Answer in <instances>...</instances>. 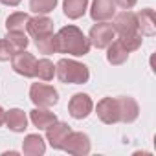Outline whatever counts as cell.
I'll list each match as a JSON object with an SVG mask.
<instances>
[{
  "instance_id": "1",
  "label": "cell",
  "mask_w": 156,
  "mask_h": 156,
  "mask_svg": "<svg viewBox=\"0 0 156 156\" xmlns=\"http://www.w3.org/2000/svg\"><path fill=\"white\" fill-rule=\"evenodd\" d=\"M90 50V41L75 26H64L55 33V51L70 55H87Z\"/></svg>"
},
{
  "instance_id": "2",
  "label": "cell",
  "mask_w": 156,
  "mask_h": 156,
  "mask_svg": "<svg viewBox=\"0 0 156 156\" xmlns=\"http://www.w3.org/2000/svg\"><path fill=\"white\" fill-rule=\"evenodd\" d=\"M55 73L61 83H70V85H85L90 77L88 66L73 59H61L55 64Z\"/></svg>"
},
{
  "instance_id": "3",
  "label": "cell",
  "mask_w": 156,
  "mask_h": 156,
  "mask_svg": "<svg viewBox=\"0 0 156 156\" xmlns=\"http://www.w3.org/2000/svg\"><path fill=\"white\" fill-rule=\"evenodd\" d=\"M30 99L41 107V108H50L57 103L59 99V94L53 87L50 85H44V83H33L31 88H30Z\"/></svg>"
},
{
  "instance_id": "4",
  "label": "cell",
  "mask_w": 156,
  "mask_h": 156,
  "mask_svg": "<svg viewBox=\"0 0 156 156\" xmlns=\"http://www.w3.org/2000/svg\"><path fill=\"white\" fill-rule=\"evenodd\" d=\"M114 39H116V31H114L112 24H108L107 20L94 24L90 30V35H88L90 44L96 48H107Z\"/></svg>"
},
{
  "instance_id": "5",
  "label": "cell",
  "mask_w": 156,
  "mask_h": 156,
  "mask_svg": "<svg viewBox=\"0 0 156 156\" xmlns=\"http://www.w3.org/2000/svg\"><path fill=\"white\" fill-rule=\"evenodd\" d=\"M114 31L119 35V37H129V35H136L140 33L138 31V19H136V13L125 9L121 13H118L114 17V24H112Z\"/></svg>"
},
{
  "instance_id": "6",
  "label": "cell",
  "mask_w": 156,
  "mask_h": 156,
  "mask_svg": "<svg viewBox=\"0 0 156 156\" xmlns=\"http://www.w3.org/2000/svg\"><path fill=\"white\" fill-rule=\"evenodd\" d=\"M11 66L17 73L24 75V77H35V66H37V59L24 50L15 51V55L11 57Z\"/></svg>"
},
{
  "instance_id": "7",
  "label": "cell",
  "mask_w": 156,
  "mask_h": 156,
  "mask_svg": "<svg viewBox=\"0 0 156 156\" xmlns=\"http://www.w3.org/2000/svg\"><path fill=\"white\" fill-rule=\"evenodd\" d=\"M92 108H94V103H92V99H90L88 94H75L70 99V103H68V112L75 119L87 118L92 112Z\"/></svg>"
},
{
  "instance_id": "8",
  "label": "cell",
  "mask_w": 156,
  "mask_h": 156,
  "mask_svg": "<svg viewBox=\"0 0 156 156\" xmlns=\"http://www.w3.org/2000/svg\"><path fill=\"white\" fill-rule=\"evenodd\" d=\"M98 116L103 123L112 125L119 121V103L116 98H105L98 103Z\"/></svg>"
},
{
  "instance_id": "9",
  "label": "cell",
  "mask_w": 156,
  "mask_h": 156,
  "mask_svg": "<svg viewBox=\"0 0 156 156\" xmlns=\"http://www.w3.org/2000/svg\"><path fill=\"white\" fill-rule=\"evenodd\" d=\"M62 151H66L70 154H77V156H85L90 152V140L83 132H70Z\"/></svg>"
},
{
  "instance_id": "10",
  "label": "cell",
  "mask_w": 156,
  "mask_h": 156,
  "mask_svg": "<svg viewBox=\"0 0 156 156\" xmlns=\"http://www.w3.org/2000/svg\"><path fill=\"white\" fill-rule=\"evenodd\" d=\"M70 132H72L70 125L55 121L51 127L46 129V138H48V141H50V145L53 149H62L66 140H68V136H70Z\"/></svg>"
},
{
  "instance_id": "11",
  "label": "cell",
  "mask_w": 156,
  "mask_h": 156,
  "mask_svg": "<svg viewBox=\"0 0 156 156\" xmlns=\"http://www.w3.org/2000/svg\"><path fill=\"white\" fill-rule=\"evenodd\" d=\"M26 30H28V33L33 39H41V37H46V35H51L53 33V20L48 19V17L39 15L35 19H30Z\"/></svg>"
},
{
  "instance_id": "12",
  "label": "cell",
  "mask_w": 156,
  "mask_h": 156,
  "mask_svg": "<svg viewBox=\"0 0 156 156\" xmlns=\"http://www.w3.org/2000/svg\"><path fill=\"white\" fill-rule=\"evenodd\" d=\"M116 13V4L114 0H94L90 8V17L96 22H105L110 20Z\"/></svg>"
},
{
  "instance_id": "13",
  "label": "cell",
  "mask_w": 156,
  "mask_h": 156,
  "mask_svg": "<svg viewBox=\"0 0 156 156\" xmlns=\"http://www.w3.org/2000/svg\"><path fill=\"white\" fill-rule=\"evenodd\" d=\"M138 31L141 35H147V37H152L156 33V13L154 9H141L138 15Z\"/></svg>"
},
{
  "instance_id": "14",
  "label": "cell",
  "mask_w": 156,
  "mask_h": 156,
  "mask_svg": "<svg viewBox=\"0 0 156 156\" xmlns=\"http://www.w3.org/2000/svg\"><path fill=\"white\" fill-rule=\"evenodd\" d=\"M118 103H119V121L132 123L138 118V112H140L138 103L132 98H118Z\"/></svg>"
},
{
  "instance_id": "15",
  "label": "cell",
  "mask_w": 156,
  "mask_h": 156,
  "mask_svg": "<svg viewBox=\"0 0 156 156\" xmlns=\"http://www.w3.org/2000/svg\"><path fill=\"white\" fill-rule=\"evenodd\" d=\"M30 119L33 121V125L39 129V130H46L48 127H51L55 121H57V116L51 112V110H48V108H35V110H31V114H30Z\"/></svg>"
},
{
  "instance_id": "16",
  "label": "cell",
  "mask_w": 156,
  "mask_h": 156,
  "mask_svg": "<svg viewBox=\"0 0 156 156\" xmlns=\"http://www.w3.org/2000/svg\"><path fill=\"white\" fill-rule=\"evenodd\" d=\"M6 125L9 127V130L13 132H24L28 127V118L24 114V110L20 108H11L6 112Z\"/></svg>"
},
{
  "instance_id": "17",
  "label": "cell",
  "mask_w": 156,
  "mask_h": 156,
  "mask_svg": "<svg viewBox=\"0 0 156 156\" xmlns=\"http://www.w3.org/2000/svg\"><path fill=\"white\" fill-rule=\"evenodd\" d=\"M107 48H108V51H107V61H108L110 64L119 66V64L127 62V59H129V50H127L119 41H112Z\"/></svg>"
},
{
  "instance_id": "18",
  "label": "cell",
  "mask_w": 156,
  "mask_h": 156,
  "mask_svg": "<svg viewBox=\"0 0 156 156\" xmlns=\"http://www.w3.org/2000/svg\"><path fill=\"white\" fill-rule=\"evenodd\" d=\"M22 151H24V154H28V156H39V154H44L46 143H44V140H42L39 134H28V136L24 138Z\"/></svg>"
},
{
  "instance_id": "19",
  "label": "cell",
  "mask_w": 156,
  "mask_h": 156,
  "mask_svg": "<svg viewBox=\"0 0 156 156\" xmlns=\"http://www.w3.org/2000/svg\"><path fill=\"white\" fill-rule=\"evenodd\" d=\"M62 8H64V15L68 19H79L87 13V8H88V0H64L62 2Z\"/></svg>"
},
{
  "instance_id": "20",
  "label": "cell",
  "mask_w": 156,
  "mask_h": 156,
  "mask_svg": "<svg viewBox=\"0 0 156 156\" xmlns=\"http://www.w3.org/2000/svg\"><path fill=\"white\" fill-rule=\"evenodd\" d=\"M30 19H31V17H30L28 13L17 11V13H13V15L8 17L6 28H8V31H24L26 26H28V22H30Z\"/></svg>"
},
{
  "instance_id": "21",
  "label": "cell",
  "mask_w": 156,
  "mask_h": 156,
  "mask_svg": "<svg viewBox=\"0 0 156 156\" xmlns=\"http://www.w3.org/2000/svg\"><path fill=\"white\" fill-rule=\"evenodd\" d=\"M55 75V64L50 59H41L37 61L35 66V77H39L41 81H51Z\"/></svg>"
},
{
  "instance_id": "22",
  "label": "cell",
  "mask_w": 156,
  "mask_h": 156,
  "mask_svg": "<svg viewBox=\"0 0 156 156\" xmlns=\"http://www.w3.org/2000/svg\"><path fill=\"white\" fill-rule=\"evenodd\" d=\"M57 6V0H30V9L37 15H46L53 11Z\"/></svg>"
},
{
  "instance_id": "23",
  "label": "cell",
  "mask_w": 156,
  "mask_h": 156,
  "mask_svg": "<svg viewBox=\"0 0 156 156\" xmlns=\"http://www.w3.org/2000/svg\"><path fill=\"white\" fill-rule=\"evenodd\" d=\"M35 46L41 53L44 55H50L55 51V35H46V37H41V39H35Z\"/></svg>"
},
{
  "instance_id": "24",
  "label": "cell",
  "mask_w": 156,
  "mask_h": 156,
  "mask_svg": "<svg viewBox=\"0 0 156 156\" xmlns=\"http://www.w3.org/2000/svg\"><path fill=\"white\" fill-rule=\"evenodd\" d=\"M6 39L13 44V48H15L17 51H19V50H24V48L28 46V42H30V39H28V35H26L24 31H8Z\"/></svg>"
},
{
  "instance_id": "25",
  "label": "cell",
  "mask_w": 156,
  "mask_h": 156,
  "mask_svg": "<svg viewBox=\"0 0 156 156\" xmlns=\"http://www.w3.org/2000/svg\"><path fill=\"white\" fill-rule=\"evenodd\" d=\"M118 41H119V42L129 50V53H130V51H134V50H138V48L141 46V41H143V39H141V33H136V35H129V37H119Z\"/></svg>"
},
{
  "instance_id": "26",
  "label": "cell",
  "mask_w": 156,
  "mask_h": 156,
  "mask_svg": "<svg viewBox=\"0 0 156 156\" xmlns=\"http://www.w3.org/2000/svg\"><path fill=\"white\" fill-rule=\"evenodd\" d=\"M15 48L8 39H0V61H9L15 55Z\"/></svg>"
},
{
  "instance_id": "27",
  "label": "cell",
  "mask_w": 156,
  "mask_h": 156,
  "mask_svg": "<svg viewBox=\"0 0 156 156\" xmlns=\"http://www.w3.org/2000/svg\"><path fill=\"white\" fill-rule=\"evenodd\" d=\"M136 2H138V0H114V4L123 8V9H132Z\"/></svg>"
},
{
  "instance_id": "28",
  "label": "cell",
  "mask_w": 156,
  "mask_h": 156,
  "mask_svg": "<svg viewBox=\"0 0 156 156\" xmlns=\"http://www.w3.org/2000/svg\"><path fill=\"white\" fill-rule=\"evenodd\" d=\"M2 4H6V6H19L20 4V0H0Z\"/></svg>"
},
{
  "instance_id": "29",
  "label": "cell",
  "mask_w": 156,
  "mask_h": 156,
  "mask_svg": "<svg viewBox=\"0 0 156 156\" xmlns=\"http://www.w3.org/2000/svg\"><path fill=\"white\" fill-rule=\"evenodd\" d=\"M4 123H6V110L0 107V127H2Z\"/></svg>"
}]
</instances>
